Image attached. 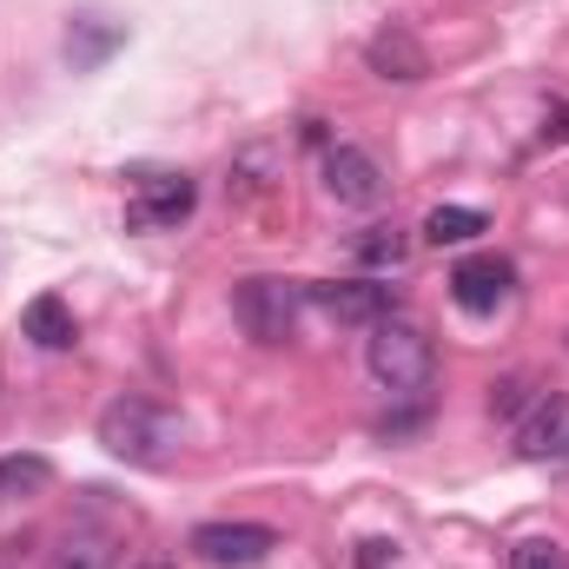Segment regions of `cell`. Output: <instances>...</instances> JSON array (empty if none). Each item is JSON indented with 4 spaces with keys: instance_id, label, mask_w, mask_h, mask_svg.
Instances as JSON below:
<instances>
[{
    "instance_id": "1",
    "label": "cell",
    "mask_w": 569,
    "mask_h": 569,
    "mask_svg": "<svg viewBox=\"0 0 569 569\" xmlns=\"http://www.w3.org/2000/svg\"><path fill=\"white\" fill-rule=\"evenodd\" d=\"M365 365H371V378H378L391 398H418V391H430V371H437V358H430V338L411 325V318H398V311L371 325Z\"/></svg>"
},
{
    "instance_id": "2",
    "label": "cell",
    "mask_w": 569,
    "mask_h": 569,
    "mask_svg": "<svg viewBox=\"0 0 569 569\" xmlns=\"http://www.w3.org/2000/svg\"><path fill=\"white\" fill-rule=\"evenodd\" d=\"M100 443L127 463H166V450L179 443V418L146 398H113L100 411Z\"/></svg>"
},
{
    "instance_id": "3",
    "label": "cell",
    "mask_w": 569,
    "mask_h": 569,
    "mask_svg": "<svg viewBox=\"0 0 569 569\" xmlns=\"http://www.w3.org/2000/svg\"><path fill=\"white\" fill-rule=\"evenodd\" d=\"M298 311H305V284L272 279V272H259V279H246L232 291V318L246 325L252 345H291L298 338Z\"/></svg>"
},
{
    "instance_id": "4",
    "label": "cell",
    "mask_w": 569,
    "mask_h": 569,
    "mask_svg": "<svg viewBox=\"0 0 569 569\" xmlns=\"http://www.w3.org/2000/svg\"><path fill=\"white\" fill-rule=\"evenodd\" d=\"M325 192H331L338 206L371 212V206L391 199V179H385V166H378L365 146H325Z\"/></svg>"
},
{
    "instance_id": "5",
    "label": "cell",
    "mask_w": 569,
    "mask_h": 569,
    "mask_svg": "<svg viewBox=\"0 0 569 569\" xmlns=\"http://www.w3.org/2000/svg\"><path fill=\"white\" fill-rule=\"evenodd\" d=\"M186 550L212 569H252L279 550V530H266V523H199Z\"/></svg>"
},
{
    "instance_id": "6",
    "label": "cell",
    "mask_w": 569,
    "mask_h": 569,
    "mask_svg": "<svg viewBox=\"0 0 569 569\" xmlns=\"http://www.w3.org/2000/svg\"><path fill=\"white\" fill-rule=\"evenodd\" d=\"M192 199H199V186L186 172H140L133 199H127V226L133 232H166V226H179L192 212Z\"/></svg>"
},
{
    "instance_id": "7",
    "label": "cell",
    "mask_w": 569,
    "mask_h": 569,
    "mask_svg": "<svg viewBox=\"0 0 569 569\" xmlns=\"http://www.w3.org/2000/svg\"><path fill=\"white\" fill-rule=\"evenodd\" d=\"M305 305H318L338 325H378V318H391V284H371V279L305 284Z\"/></svg>"
},
{
    "instance_id": "8",
    "label": "cell",
    "mask_w": 569,
    "mask_h": 569,
    "mask_svg": "<svg viewBox=\"0 0 569 569\" xmlns=\"http://www.w3.org/2000/svg\"><path fill=\"white\" fill-rule=\"evenodd\" d=\"M510 259H497V252H477V259H463L457 272H450V298H457V311H470V318H490L503 298H510Z\"/></svg>"
},
{
    "instance_id": "9",
    "label": "cell",
    "mask_w": 569,
    "mask_h": 569,
    "mask_svg": "<svg viewBox=\"0 0 569 569\" xmlns=\"http://www.w3.org/2000/svg\"><path fill=\"white\" fill-rule=\"evenodd\" d=\"M517 457H523V463L569 457V398H537V405L517 418Z\"/></svg>"
},
{
    "instance_id": "10",
    "label": "cell",
    "mask_w": 569,
    "mask_h": 569,
    "mask_svg": "<svg viewBox=\"0 0 569 569\" xmlns=\"http://www.w3.org/2000/svg\"><path fill=\"white\" fill-rule=\"evenodd\" d=\"M365 60H371V73H378V80H405V87L430 73V53H425V40H418L411 27H385V33H371Z\"/></svg>"
},
{
    "instance_id": "11",
    "label": "cell",
    "mask_w": 569,
    "mask_h": 569,
    "mask_svg": "<svg viewBox=\"0 0 569 569\" xmlns=\"http://www.w3.org/2000/svg\"><path fill=\"white\" fill-rule=\"evenodd\" d=\"M113 47H127V27H120V20H107V13H73V27H67V60H73V73L107 67Z\"/></svg>"
},
{
    "instance_id": "12",
    "label": "cell",
    "mask_w": 569,
    "mask_h": 569,
    "mask_svg": "<svg viewBox=\"0 0 569 569\" xmlns=\"http://www.w3.org/2000/svg\"><path fill=\"white\" fill-rule=\"evenodd\" d=\"M284 159H291V152H284V140H252L239 159H232V192H239V199L272 192V186L284 179Z\"/></svg>"
},
{
    "instance_id": "13",
    "label": "cell",
    "mask_w": 569,
    "mask_h": 569,
    "mask_svg": "<svg viewBox=\"0 0 569 569\" xmlns=\"http://www.w3.org/2000/svg\"><path fill=\"white\" fill-rule=\"evenodd\" d=\"M20 331L40 345V351H73V338H80V325H73V311L53 298V291H40L27 311H20Z\"/></svg>"
},
{
    "instance_id": "14",
    "label": "cell",
    "mask_w": 569,
    "mask_h": 569,
    "mask_svg": "<svg viewBox=\"0 0 569 569\" xmlns=\"http://www.w3.org/2000/svg\"><path fill=\"white\" fill-rule=\"evenodd\" d=\"M477 232H490V219H483L477 206H437V212L425 219L430 246H463V239H477Z\"/></svg>"
},
{
    "instance_id": "15",
    "label": "cell",
    "mask_w": 569,
    "mask_h": 569,
    "mask_svg": "<svg viewBox=\"0 0 569 569\" xmlns=\"http://www.w3.org/2000/svg\"><path fill=\"white\" fill-rule=\"evenodd\" d=\"M351 252H358V266H365V272H398V266H405V252H411V239H405L398 226H371Z\"/></svg>"
},
{
    "instance_id": "16",
    "label": "cell",
    "mask_w": 569,
    "mask_h": 569,
    "mask_svg": "<svg viewBox=\"0 0 569 569\" xmlns=\"http://www.w3.org/2000/svg\"><path fill=\"white\" fill-rule=\"evenodd\" d=\"M53 483V463L47 457H0V497H33Z\"/></svg>"
},
{
    "instance_id": "17",
    "label": "cell",
    "mask_w": 569,
    "mask_h": 569,
    "mask_svg": "<svg viewBox=\"0 0 569 569\" xmlns=\"http://www.w3.org/2000/svg\"><path fill=\"white\" fill-rule=\"evenodd\" d=\"M53 569H113V543H107V537H93V530H73V537L60 543Z\"/></svg>"
},
{
    "instance_id": "18",
    "label": "cell",
    "mask_w": 569,
    "mask_h": 569,
    "mask_svg": "<svg viewBox=\"0 0 569 569\" xmlns=\"http://www.w3.org/2000/svg\"><path fill=\"white\" fill-rule=\"evenodd\" d=\"M510 569H569V550L557 537H523V543L510 550Z\"/></svg>"
},
{
    "instance_id": "19",
    "label": "cell",
    "mask_w": 569,
    "mask_h": 569,
    "mask_svg": "<svg viewBox=\"0 0 569 569\" xmlns=\"http://www.w3.org/2000/svg\"><path fill=\"white\" fill-rule=\"evenodd\" d=\"M530 405H537V398H530V378H503V385L490 391V411H503V418H510V411H530Z\"/></svg>"
},
{
    "instance_id": "20",
    "label": "cell",
    "mask_w": 569,
    "mask_h": 569,
    "mask_svg": "<svg viewBox=\"0 0 569 569\" xmlns=\"http://www.w3.org/2000/svg\"><path fill=\"white\" fill-rule=\"evenodd\" d=\"M391 563H398V543H385V537L358 543V569H391Z\"/></svg>"
},
{
    "instance_id": "21",
    "label": "cell",
    "mask_w": 569,
    "mask_h": 569,
    "mask_svg": "<svg viewBox=\"0 0 569 569\" xmlns=\"http://www.w3.org/2000/svg\"><path fill=\"white\" fill-rule=\"evenodd\" d=\"M569 140V107H550L543 113V146H563Z\"/></svg>"
}]
</instances>
